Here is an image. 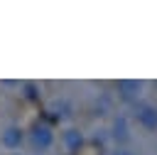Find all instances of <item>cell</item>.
<instances>
[{
	"instance_id": "obj_9",
	"label": "cell",
	"mask_w": 157,
	"mask_h": 155,
	"mask_svg": "<svg viewBox=\"0 0 157 155\" xmlns=\"http://www.w3.org/2000/svg\"><path fill=\"white\" fill-rule=\"evenodd\" d=\"M12 155H20V153H12Z\"/></svg>"
},
{
	"instance_id": "obj_5",
	"label": "cell",
	"mask_w": 157,
	"mask_h": 155,
	"mask_svg": "<svg viewBox=\"0 0 157 155\" xmlns=\"http://www.w3.org/2000/svg\"><path fill=\"white\" fill-rule=\"evenodd\" d=\"M32 140H34V145H39V148L44 150V148H49V145H52V140H54V133H52L47 125H34Z\"/></svg>"
},
{
	"instance_id": "obj_8",
	"label": "cell",
	"mask_w": 157,
	"mask_h": 155,
	"mask_svg": "<svg viewBox=\"0 0 157 155\" xmlns=\"http://www.w3.org/2000/svg\"><path fill=\"white\" fill-rule=\"evenodd\" d=\"M113 155H132V153H130V150H123V148H120V150H115Z\"/></svg>"
},
{
	"instance_id": "obj_6",
	"label": "cell",
	"mask_w": 157,
	"mask_h": 155,
	"mask_svg": "<svg viewBox=\"0 0 157 155\" xmlns=\"http://www.w3.org/2000/svg\"><path fill=\"white\" fill-rule=\"evenodd\" d=\"M61 140H64V145H66L69 150H78V148L83 145V135H81L76 128L64 130V133H61Z\"/></svg>"
},
{
	"instance_id": "obj_7",
	"label": "cell",
	"mask_w": 157,
	"mask_h": 155,
	"mask_svg": "<svg viewBox=\"0 0 157 155\" xmlns=\"http://www.w3.org/2000/svg\"><path fill=\"white\" fill-rule=\"evenodd\" d=\"M27 96H29V98H34V96H37V93H34V86H29V84H27Z\"/></svg>"
},
{
	"instance_id": "obj_3",
	"label": "cell",
	"mask_w": 157,
	"mask_h": 155,
	"mask_svg": "<svg viewBox=\"0 0 157 155\" xmlns=\"http://www.w3.org/2000/svg\"><path fill=\"white\" fill-rule=\"evenodd\" d=\"M110 138H113V140H118V143H125V140L130 138L125 116H118V118L113 121V128H110Z\"/></svg>"
},
{
	"instance_id": "obj_2",
	"label": "cell",
	"mask_w": 157,
	"mask_h": 155,
	"mask_svg": "<svg viewBox=\"0 0 157 155\" xmlns=\"http://www.w3.org/2000/svg\"><path fill=\"white\" fill-rule=\"evenodd\" d=\"M140 91H142V81H135V79H120V81H118V96H120L125 103L137 101Z\"/></svg>"
},
{
	"instance_id": "obj_4",
	"label": "cell",
	"mask_w": 157,
	"mask_h": 155,
	"mask_svg": "<svg viewBox=\"0 0 157 155\" xmlns=\"http://www.w3.org/2000/svg\"><path fill=\"white\" fill-rule=\"evenodd\" d=\"M0 140H2V145L5 148H10V150H15V148H20V143H22V130L20 128H5L2 130V135H0Z\"/></svg>"
},
{
	"instance_id": "obj_1",
	"label": "cell",
	"mask_w": 157,
	"mask_h": 155,
	"mask_svg": "<svg viewBox=\"0 0 157 155\" xmlns=\"http://www.w3.org/2000/svg\"><path fill=\"white\" fill-rule=\"evenodd\" d=\"M135 118H137V123H140L142 128L157 130V106H152V103H140V106L135 108Z\"/></svg>"
}]
</instances>
